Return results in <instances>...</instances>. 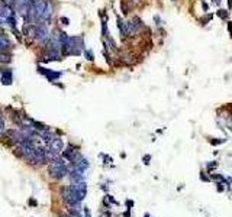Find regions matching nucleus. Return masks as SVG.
Listing matches in <instances>:
<instances>
[{"instance_id": "obj_8", "label": "nucleus", "mask_w": 232, "mask_h": 217, "mask_svg": "<svg viewBox=\"0 0 232 217\" xmlns=\"http://www.w3.org/2000/svg\"><path fill=\"white\" fill-rule=\"evenodd\" d=\"M154 20L157 22V23H155V25H157L158 28H160L161 25H163V22H161V18H160V16H158V15H157V16H154Z\"/></svg>"}, {"instance_id": "obj_2", "label": "nucleus", "mask_w": 232, "mask_h": 217, "mask_svg": "<svg viewBox=\"0 0 232 217\" xmlns=\"http://www.w3.org/2000/svg\"><path fill=\"white\" fill-rule=\"evenodd\" d=\"M0 81L3 82V84H6V86L12 84V81H13V72H12L10 68H6V70H3V71L0 72Z\"/></svg>"}, {"instance_id": "obj_10", "label": "nucleus", "mask_w": 232, "mask_h": 217, "mask_svg": "<svg viewBox=\"0 0 232 217\" xmlns=\"http://www.w3.org/2000/svg\"><path fill=\"white\" fill-rule=\"evenodd\" d=\"M200 4H202V8H203V10H205V12L209 10V6H207V4H206L203 0H200Z\"/></svg>"}, {"instance_id": "obj_12", "label": "nucleus", "mask_w": 232, "mask_h": 217, "mask_svg": "<svg viewBox=\"0 0 232 217\" xmlns=\"http://www.w3.org/2000/svg\"><path fill=\"white\" fill-rule=\"evenodd\" d=\"M212 3H213V4H216V6H221V0H213Z\"/></svg>"}, {"instance_id": "obj_6", "label": "nucleus", "mask_w": 232, "mask_h": 217, "mask_svg": "<svg viewBox=\"0 0 232 217\" xmlns=\"http://www.w3.org/2000/svg\"><path fill=\"white\" fill-rule=\"evenodd\" d=\"M120 9H122V13L128 15L129 13V8L126 6V0H120Z\"/></svg>"}, {"instance_id": "obj_3", "label": "nucleus", "mask_w": 232, "mask_h": 217, "mask_svg": "<svg viewBox=\"0 0 232 217\" xmlns=\"http://www.w3.org/2000/svg\"><path fill=\"white\" fill-rule=\"evenodd\" d=\"M9 46H10V42H9V39L6 36H3V35H0V52L6 51Z\"/></svg>"}, {"instance_id": "obj_5", "label": "nucleus", "mask_w": 232, "mask_h": 217, "mask_svg": "<svg viewBox=\"0 0 232 217\" xmlns=\"http://www.w3.org/2000/svg\"><path fill=\"white\" fill-rule=\"evenodd\" d=\"M218 16L221 19H224V20H228L229 18V10H225V9H219L218 10Z\"/></svg>"}, {"instance_id": "obj_1", "label": "nucleus", "mask_w": 232, "mask_h": 217, "mask_svg": "<svg viewBox=\"0 0 232 217\" xmlns=\"http://www.w3.org/2000/svg\"><path fill=\"white\" fill-rule=\"evenodd\" d=\"M38 71L41 72V74H44L45 77H47V80H48V81H55L57 78H60V77H61V72L60 71H51V70H48V68H44V67H38Z\"/></svg>"}, {"instance_id": "obj_9", "label": "nucleus", "mask_w": 232, "mask_h": 217, "mask_svg": "<svg viewBox=\"0 0 232 217\" xmlns=\"http://www.w3.org/2000/svg\"><path fill=\"white\" fill-rule=\"evenodd\" d=\"M226 28H228L229 36H231V38H232V22H226Z\"/></svg>"}, {"instance_id": "obj_7", "label": "nucleus", "mask_w": 232, "mask_h": 217, "mask_svg": "<svg viewBox=\"0 0 232 217\" xmlns=\"http://www.w3.org/2000/svg\"><path fill=\"white\" fill-rule=\"evenodd\" d=\"M84 56H86V60H89V61L94 60V55H93V52H91L90 49H84Z\"/></svg>"}, {"instance_id": "obj_4", "label": "nucleus", "mask_w": 232, "mask_h": 217, "mask_svg": "<svg viewBox=\"0 0 232 217\" xmlns=\"http://www.w3.org/2000/svg\"><path fill=\"white\" fill-rule=\"evenodd\" d=\"M212 18H213V15H212V13H206L203 18L199 19V22H200V25H203V26H205V25H207V23L212 20Z\"/></svg>"}, {"instance_id": "obj_13", "label": "nucleus", "mask_w": 232, "mask_h": 217, "mask_svg": "<svg viewBox=\"0 0 232 217\" xmlns=\"http://www.w3.org/2000/svg\"><path fill=\"white\" fill-rule=\"evenodd\" d=\"M232 9V0H228V10Z\"/></svg>"}, {"instance_id": "obj_11", "label": "nucleus", "mask_w": 232, "mask_h": 217, "mask_svg": "<svg viewBox=\"0 0 232 217\" xmlns=\"http://www.w3.org/2000/svg\"><path fill=\"white\" fill-rule=\"evenodd\" d=\"M60 22H63V25H65V26H67L68 23H70V20H68L67 18H61V19H60Z\"/></svg>"}]
</instances>
